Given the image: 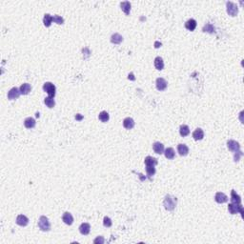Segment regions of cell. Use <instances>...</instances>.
Returning a JSON list of instances; mask_svg holds the SVG:
<instances>
[{
	"instance_id": "e0dca14e",
	"label": "cell",
	"mask_w": 244,
	"mask_h": 244,
	"mask_svg": "<svg viewBox=\"0 0 244 244\" xmlns=\"http://www.w3.org/2000/svg\"><path fill=\"white\" fill-rule=\"evenodd\" d=\"M185 28L188 30V31H191V32L195 31V29L197 28V21L193 18L189 19V20H187L185 23Z\"/></svg>"
},
{
	"instance_id": "8992f818",
	"label": "cell",
	"mask_w": 244,
	"mask_h": 244,
	"mask_svg": "<svg viewBox=\"0 0 244 244\" xmlns=\"http://www.w3.org/2000/svg\"><path fill=\"white\" fill-rule=\"evenodd\" d=\"M20 94H21L20 90H19L18 88H16V87H13L9 91L8 98L10 99V100H14V99H17L19 96H20Z\"/></svg>"
},
{
	"instance_id": "836d02e7",
	"label": "cell",
	"mask_w": 244,
	"mask_h": 244,
	"mask_svg": "<svg viewBox=\"0 0 244 244\" xmlns=\"http://www.w3.org/2000/svg\"><path fill=\"white\" fill-rule=\"evenodd\" d=\"M93 243H104V238H103V237H101V236H99L97 238H96V240H93Z\"/></svg>"
},
{
	"instance_id": "f546056e",
	"label": "cell",
	"mask_w": 244,
	"mask_h": 244,
	"mask_svg": "<svg viewBox=\"0 0 244 244\" xmlns=\"http://www.w3.org/2000/svg\"><path fill=\"white\" fill-rule=\"evenodd\" d=\"M44 103L46 104V106L48 108H53L54 105H56V101H54L53 97H50V96L44 99Z\"/></svg>"
},
{
	"instance_id": "9a60e30c",
	"label": "cell",
	"mask_w": 244,
	"mask_h": 244,
	"mask_svg": "<svg viewBox=\"0 0 244 244\" xmlns=\"http://www.w3.org/2000/svg\"><path fill=\"white\" fill-rule=\"evenodd\" d=\"M153 150L157 155H162L164 153V145L160 142H155L153 144Z\"/></svg>"
},
{
	"instance_id": "f1b7e54d",
	"label": "cell",
	"mask_w": 244,
	"mask_h": 244,
	"mask_svg": "<svg viewBox=\"0 0 244 244\" xmlns=\"http://www.w3.org/2000/svg\"><path fill=\"white\" fill-rule=\"evenodd\" d=\"M202 31L205 33H214L216 32V28L214 27L211 23H207L206 25H204Z\"/></svg>"
},
{
	"instance_id": "5bb4252c",
	"label": "cell",
	"mask_w": 244,
	"mask_h": 244,
	"mask_svg": "<svg viewBox=\"0 0 244 244\" xmlns=\"http://www.w3.org/2000/svg\"><path fill=\"white\" fill-rule=\"evenodd\" d=\"M123 127L127 130H132L134 127V121L132 117H126L123 120Z\"/></svg>"
},
{
	"instance_id": "d4e9b609",
	"label": "cell",
	"mask_w": 244,
	"mask_h": 244,
	"mask_svg": "<svg viewBox=\"0 0 244 244\" xmlns=\"http://www.w3.org/2000/svg\"><path fill=\"white\" fill-rule=\"evenodd\" d=\"M123 41V37L119 33H113L111 36V42L113 44H120Z\"/></svg>"
},
{
	"instance_id": "44dd1931",
	"label": "cell",
	"mask_w": 244,
	"mask_h": 244,
	"mask_svg": "<svg viewBox=\"0 0 244 244\" xmlns=\"http://www.w3.org/2000/svg\"><path fill=\"white\" fill-rule=\"evenodd\" d=\"M231 202L241 204V197L240 195H237L235 190H232V192H231Z\"/></svg>"
},
{
	"instance_id": "4fadbf2b",
	"label": "cell",
	"mask_w": 244,
	"mask_h": 244,
	"mask_svg": "<svg viewBox=\"0 0 244 244\" xmlns=\"http://www.w3.org/2000/svg\"><path fill=\"white\" fill-rule=\"evenodd\" d=\"M177 152L181 156H185L189 153V147L186 144H178L177 145Z\"/></svg>"
},
{
	"instance_id": "5b68a950",
	"label": "cell",
	"mask_w": 244,
	"mask_h": 244,
	"mask_svg": "<svg viewBox=\"0 0 244 244\" xmlns=\"http://www.w3.org/2000/svg\"><path fill=\"white\" fill-rule=\"evenodd\" d=\"M227 6V13L229 16H237L238 13V7L236 3H234L232 1H228L226 3Z\"/></svg>"
},
{
	"instance_id": "2e32d148",
	"label": "cell",
	"mask_w": 244,
	"mask_h": 244,
	"mask_svg": "<svg viewBox=\"0 0 244 244\" xmlns=\"http://www.w3.org/2000/svg\"><path fill=\"white\" fill-rule=\"evenodd\" d=\"M193 137H194V139H195V140H201V139H203V137H204V132H203V130L201 128H197V129H196L195 131H194V133H193Z\"/></svg>"
},
{
	"instance_id": "9c48e42d",
	"label": "cell",
	"mask_w": 244,
	"mask_h": 244,
	"mask_svg": "<svg viewBox=\"0 0 244 244\" xmlns=\"http://www.w3.org/2000/svg\"><path fill=\"white\" fill-rule=\"evenodd\" d=\"M16 222L17 225L21 226V227H25L29 224V218L26 216H24V215H19L16 217Z\"/></svg>"
},
{
	"instance_id": "4316f807",
	"label": "cell",
	"mask_w": 244,
	"mask_h": 244,
	"mask_svg": "<svg viewBox=\"0 0 244 244\" xmlns=\"http://www.w3.org/2000/svg\"><path fill=\"white\" fill-rule=\"evenodd\" d=\"M52 22H53V16L51 14L49 13H46L43 17V23L45 25V27H50L52 25Z\"/></svg>"
},
{
	"instance_id": "7a4b0ae2",
	"label": "cell",
	"mask_w": 244,
	"mask_h": 244,
	"mask_svg": "<svg viewBox=\"0 0 244 244\" xmlns=\"http://www.w3.org/2000/svg\"><path fill=\"white\" fill-rule=\"evenodd\" d=\"M38 227L43 232H48L51 230V223H50L47 217L41 216L38 220Z\"/></svg>"
},
{
	"instance_id": "d590c367",
	"label": "cell",
	"mask_w": 244,
	"mask_h": 244,
	"mask_svg": "<svg viewBox=\"0 0 244 244\" xmlns=\"http://www.w3.org/2000/svg\"><path fill=\"white\" fill-rule=\"evenodd\" d=\"M76 118L78 119V120H80V119H82V116H79V114H76Z\"/></svg>"
},
{
	"instance_id": "d6a6232c",
	"label": "cell",
	"mask_w": 244,
	"mask_h": 244,
	"mask_svg": "<svg viewBox=\"0 0 244 244\" xmlns=\"http://www.w3.org/2000/svg\"><path fill=\"white\" fill-rule=\"evenodd\" d=\"M53 21L57 23L58 25H62L64 23V18L61 17V16H53Z\"/></svg>"
},
{
	"instance_id": "ac0fdd59",
	"label": "cell",
	"mask_w": 244,
	"mask_h": 244,
	"mask_svg": "<svg viewBox=\"0 0 244 244\" xmlns=\"http://www.w3.org/2000/svg\"><path fill=\"white\" fill-rule=\"evenodd\" d=\"M36 120L33 118V117H27L26 119L24 120V126L26 127L27 129H33L36 127Z\"/></svg>"
},
{
	"instance_id": "52a82bcc",
	"label": "cell",
	"mask_w": 244,
	"mask_h": 244,
	"mask_svg": "<svg viewBox=\"0 0 244 244\" xmlns=\"http://www.w3.org/2000/svg\"><path fill=\"white\" fill-rule=\"evenodd\" d=\"M227 147L231 152H238L240 150V143L237 142L236 140H233V139H230L227 142Z\"/></svg>"
},
{
	"instance_id": "1f68e13d",
	"label": "cell",
	"mask_w": 244,
	"mask_h": 244,
	"mask_svg": "<svg viewBox=\"0 0 244 244\" xmlns=\"http://www.w3.org/2000/svg\"><path fill=\"white\" fill-rule=\"evenodd\" d=\"M103 225L105 226L106 228H109L113 225V222H112V220L109 217H105L103 220Z\"/></svg>"
},
{
	"instance_id": "e575fe53",
	"label": "cell",
	"mask_w": 244,
	"mask_h": 244,
	"mask_svg": "<svg viewBox=\"0 0 244 244\" xmlns=\"http://www.w3.org/2000/svg\"><path fill=\"white\" fill-rule=\"evenodd\" d=\"M236 153H237V154L235 155V157H234V158H235V161L237 162V161L240 160V156H242V152L238 151V152H236Z\"/></svg>"
},
{
	"instance_id": "603a6c76",
	"label": "cell",
	"mask_w": 244,
	"mask_h": 244,
	"mask_svg": "<svg viewBox=\"0 0 244 244\" xmlns=\"http://www.w3.org/2000/svg\"><path fill=\"white\" fill-rule=\"evenodd\" d=\"M144 163L146 166H156L157 165V159L152 156H147L144 160Z\"/></svg>"
},
{
	"instance_id": "3957f363",
	"label": "cell",
	"mask_w": 244,
	"mask_h": 244,
	"mask_svg": "<svg viewBox=\"0 0 244 244\" xmlns=\"http://www.w3.org/2000/svg\"><path fill=\"white\" fill-rule=\"evenodd\" d=\"M228 211L232 215H236V214H241V217H242V214L244 213L243 211V207L241 204H237V203H233L231 202L230 204L228 205Z\"/></svg>"
},
{
	"instance_id": "4dcf8cb0",
	"label": "cell",
	"mask_w": 244,
	"mask_h": 244,
	"mask_svg": "<svg viewBox=\"0 0 244 244\" xmlns=\"http://www.w3.org/2000/svg\"><path fill=\"white\" fill-rule=\"evenodd\" d=\"M156 166H146V173L148 177L151 179V177L156 174Z\"/></svg>"
},
{
	"instance_id": "d6986e66",
	"label": "cell",
	"mask_w": 244,
	"mask_h": 244,
	"mask_svg": "<svg viewBox=\"0 0 244 244\" xmlns=\"http://www.w3.org/2000/svg\"><path fill=\"white\" fill-rule=\"evenodd\" d=\"M120 7H121V10L125 13L127 16L130 14V12H131V3L129 1H124V2H121L120 3Z\"/></svg>"
},
{
	"instance_id": "ffe728a7",
	"label": "cell",
	"mask_w": 244,
	"mask_h": 244,
	"mask_svg": "<svg viewBox=\"0 0 244 244\" xmlns=\"http://www.w3.org/2000/svg\"><path fill=\"white\" fill-rule=\"evenodd\" d=\"M19 90H20L21 94H24V96H26V94H28L30 92L32 91V86L30 85L29 83H24V84H22V85L20 86Z\"/></svg>"
},
{
	"instance_id": "7c38bea8",
	"label": "cell",
	"mask_w": 244,
	"mask_h": 244,
	"mask_svg": "<svg viewBox=\"0 0 244 244\" xmlns=\"http://www.w3.org/2000/svg\"><path fill=\"white\" fill-rule=\"evenodd\" d=\"M90 231H91V225L89 223H82L80 226H79V232H80L81 235L87 236L89 235Z\"/></svg>"
},
{
	"instance_id": "ba28073f",
	"label": "cell",
	"mask_w": 244,
	"mask_h": 244,
	"mask_svg": "<svg viewBox=\"0 0 244 244\" xmlns=\"http://www.w3.org/2000/svg\"><path fill=\"white\" fill-rule=\"evenodd\" d=\"M156 89L158 90V91L162 92V91H164V90H166L167 85H168V82L164 78L158 77L156 79Z\"/></svg>"
},
{
	"instance_id": "cb8c5ba5",
	"label": "cell",
	"mask_w": 244,
	"mask_h": 244,
	"mask_svg": "<svg viewBox=\"0 0 244 244\" xmlns=\"http://www.w3.org/2000/svg\"><path fill=\"white\" fill-rule=\"evenodd\" d=\"M164 155H165V157L168 158V159H174L175 158V156H176V153H175V150H174L173 148H167L165 151H164Z\"/></svg>"
},
{
	"instance_id": "6da1fadb",
	"label": "cell",
	"mask_w": 244,
	"mask_h": 244,
	"mask_svg": "<svg viewBox=\"0 0 244 244\" xmlns=\"http://www.w3.org/2000/svg\"><path fill=\"white\" fill-rule=\"evenodd\" d=\"M177 204V197H173L171 195H167L165 197L163 200V205H164V208L166 209L167 211H173L175 210V208Z\"/></svg>"
},
{
	"instance_id": "7402d4cb",
	"label": "cell",
	"mask_w": 244,
	"mask_h": 244,
	"mask_svg": "<svg viewBox=\"0 0 244 244\" xmlns=\"http://www.w3.org/2000/svg\"><path fill=\"white\" fill-rule=\"evenodd\" d=\"M155 67L158 71H161V70L164 69V62L160 56H157L155 58Z\"/></svg>"
},
{
	"instance_id": "8fae6325",
	"label": "cell",
	"mask_w": 244,
	"mask_h": 244,
	"mask_svg": "<svg viewBox=\"0 0 244 244\" xmlns=\"http://www.w3.org/2000/svg\"><path fill=\"white\" fill-rule=\"evenodd\" d=\"M62 220H63L64 223L67 224V225H72L73 222V217L72 216L71 213L65 212L62 216Z\"/></svg>"
},
{
	"instance_id": "83f0119b",
	"label": "cell",
	"mask_w": 244,
	"mask_h": 244,
	"mask_svg": "<svg viewBox=\"0 0 244 244\" xmlns=\"http://www.w3.org/2000/svg\"><path fill=\"white\" fill-rule=\"evenodd\" d=\"M98 118L101 122L105 123V122L109 121V119H110V116H109V113L106 111H102L100 113L98 114Z\"/></svg>"
},
{
	"instance_id": "30bf717a",
	"label": "cell",
	"mask_w": 244,
	"mask_h": 244,
	"mask_svg": "<svg viewBox=\"0 0 244 244\" xmlns=\"http://www.w3.org/2000/svg\"><path fill=\"white\" fill-rule=\"evenodd\" d=\"M215 200H216V202L220 203V204L225 203V202L228 201V197L224 193L218 192V193L216 194V196H215Z\"/></svg>"
},
{
	"instance_id": "277c9868",
	"label": "cell",
	"mask_w": 244,
	"mask_h": 244,
	"mask_svg": "<svg viewBox=\"0 0 244 244\" xmlns=\"http://www.w3.org/2000/svg\"><path fill=\"white\" fill-rule=\"evenodd\" d=\"M43 91L49 94L50 97H54L56 92V88L52 82H45L43 85Z\"/></svg>"
},
{
	"instance_id": "484cf974",
	"label": "cell",
	"mask_w": 244,
	"mask_h": 244,
	"mask_svg": "<svg viewBox=\"0 0 244 244\" xmlns=\"http://www.w3.org/2000/svg\"><path fill=\"white\" fill-rule=\"evenodd\" d=\"M179 133H180V136L182 137L189 136V133H190V128L187 125H181L180 128H179Z\"/></svg>"
}]
</instances>
